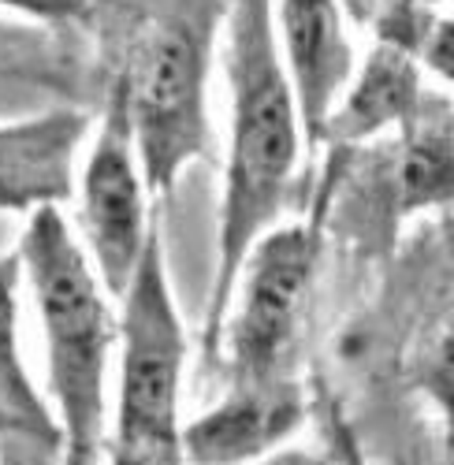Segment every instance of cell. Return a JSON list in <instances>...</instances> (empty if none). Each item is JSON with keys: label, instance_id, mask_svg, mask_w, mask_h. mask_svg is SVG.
<instances>
[{"label": "cell", "instance_id": "obj_1", "mask_svg": "<svg viewBox=\"0 0 454 465\" xmlns=\"http://www.w3.org/2000/svg\"><path fill=\"white\" fill-rule=\"evenodd\" d=\"M223 30V67L227 86H232V138H227L216 223V280L202 328L209 361H216L239 268L253 242L280 223L301 149H306L298 101L276 45L272 0H227Z\"/></svg>", "mask_w": 454, "mask_h": 465}, {"label": "cell", "instance_id": "obj_2", "mask_svg": "<svg viewBox=\"0 0 454 465\" xmlns=\"http://www.w3.org/2000/svg\"><path fill=\"white\" fill-rule=\"evenodd\" d=\"M15 250L45 335L49 395L56 402L64 465H94L104 447L108 361L120 339V321L112 317L108 291L60 205L30 213Z\"/></svg>", "mask_w": 454, "mask_h": 465}, {"label": "cell", "instance_id": "obj_3", "mask_svg": "<svg viewBox=\"0 0 454 465\" xmlns=\"http://www.w3.org/2000/svg\"><path fill=\"white\" fill-rule=\"evenodd\" d=\"M120 302V391L108 440L112 465H186L179 420L186 328L168 283L161 216L149 223V239Z\"/></svg>", "mask_w": 454, "mask_h": 465}, {"label": "cell", "instance_id": "obj_4", "mask_svg": "<svg viewBox=\"0 0 454 465\" xmlns=\"http://www.w3.org/2000/svg\"><path fill=\"white\" fill-rule=\"evenodd\" d=\"M216 23V8L172 12L145 30L123 64L138 164L157 205L175 193L186 164L212 153L209 64Z\"/></svg>", "mask_w": 454, "mask_h": 465}, {"label": "cell", "instance_id": "obj_5", "mask_svg": "<svg viewBox=\"0 0 454 465\" xmlns=\"http://www.w3.org/2000/svg\"><path fill=\"white\" fill-rule=\"evenodd\" d=\"M321 257L317 223H276L246 253L227 305L220 351L227 387H276L298 380L301 335Z\"/></svg>", "mask_w": 454, "mask_h": 465}, {"label": "cell", "instance_id": "obj_6", "mask_svg": "<svg viewBox=\"0 0 454 465\" xmlns=\"http://www.w3.org/2000/svg\"><path fill=\"white\" fill-rule=\"evenodd\" d=\"M157 216L161 205L149 198L142 179L131 101H127V71L120 67L112 74L104 115L86 153L83 186H79V231L86 242L83 250L101 287L112 298H123L138 268L142 246L149 239V223Z\"/></svg>", "mask_w": 454, "mask_h": 465}, {"label": "cell", "instance_id": "obj_7", "mask_svg": "<svg viewBox=\"0 0 454 465\" xmlns=\"http://www.w3.org/2000/svg\"><path fill=\"white\" fill-rule=\"evenodd\" d=\"M272 26L298 101L301 138L306 149H321V127L354 71L343 8L339 0H280Z\"/></svg>", "mask_w": 454, "mask_h": 465}, {"label": "cell", "instance_id": "obj_8", "mask_svg": "<svg viewBox=\"0 0 454 465\" xmlns=\"http://www.w3.org/2000/svg\"><path fill=\"white\" fill-rule=\"evenodd\" d=\"M306 420L301 380L276 387H227V395L183 424L186 465H246L287 447Z\"/></svg>", "mask_w": 454, "mask_h": 465}, {"label": "cell", "instance_id": "obj_9", "mask_svg": "<svg viewBox=\"0 0 454 465\" xmlns=\"http://www.w3.org/2000/svg\"><path fill=\"white\" fill-rule=\"evenodd\" d=\"M90 120L74 108H53L34 120L0 124V209L37 213L74 198V161Z\"/></svg>", "mask_w": 454, "mask_h": 465}, {"label": "cell", "instance_id": "obj_10", "mask_svg": "<svg viewBox=\"0 0 454 465\" xmlns=\"http://www.w3.org/2000/svg\"><path fill=\"white\" fill-rule=\"evenodd\" d=\"M421 71L406 49L376 42L358 74L343 86L321 127V145L350 149L391 127H410L421 108Z\"/></svg>", "mask_w": 454, "mask_h": 465}, {"label": "cell", "instance_id": "obj_11", "mask_svg": "<svg viewBox=\"0 0 454 465\" xmlns=\"http://www.w3.org/2000/svg\"><path fill=\"white\" fill-rule=\"evenodd\" d=\"M19 287L23 264L19 250H12L0 257V420L37 440H60L53 413L34 391L19 354Z\"/></svg>", "mask_w": 454, "mask_h": 465}, {"label": "cell", "instance_id": "obj_12", "mask_svg": "<svg viewBox=\"0 0 454 465\" xmlns=\"http://www.w3.org/2000/svg\"><path fill=\"white\" fill-rule=\"evenodd\" d=\"M321 413H324V436H328V454H331V461H335V465H372L369 454L361 450L354 429L347 424L343 410H339L335 402H324Z\"/></svg>", "mask_w": 454, "mask_h": 465}, {"label": "cell", "instance_id": "obj_13", "mask_svg": "<svg viewBox=\"0 0 454 465\" xmlns=\"http://www.w3.org/2000/svg\"><path fill=\"white\" fill-rule=\"evenodd\" d=\"M97 0H0V8H12L19 15L42 19V23H74L94 12Z\"/></svg>", "mask_w": 454, "mask_h": 465}, {"label": "cell", "instance_id": "obj_14", "mask_svg": "<svg viewBox=\"0 0 454 465\" xmlns=\"http://www.w3.org/2000/svg\"><path fill=\"white\" fill-rule=\"evenodd\" d=\"M450 42H454V30H450V19H436V26L429 30L425 45L418 53V60L425 67H432L443 83H450Z\"/></svg>", "mask_w": 454, "mask_h": 465}, {"label": "cell", "instance_id": "obj_15", "mask_svg": "<svg viewBox=\"0 0 454 465\" xmlns=\"http://www.w3.org/2000/svg\"><path fill=\"white\" fill-rule=\"evenodd\" d=\"M261 465H335L328 450H313V447H280L272 454H264Z\"/></svg>", "mask_w": 454, "mask_h": 465}, {"label": "cell", "instance_id": "obj_16", "mask_svg": "<svg viewBox=\"0 0 454 465\" xmlns=\"http://www.w3.org/2000/svg\"><path fill=\"white\" fill-rule=\"evenodd\" d=\"M406 5H418V8H436V5H447V0H406Z\"/></svg>", "mask_w": 454, "mask_h": 465}]
</instances>
